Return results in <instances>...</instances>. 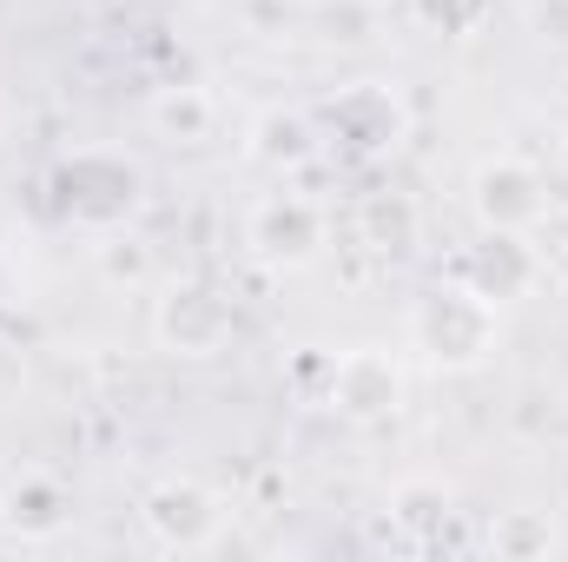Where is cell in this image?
<instances>
[{
    "mask_svg": "<svg viewBox=\"0 0 568 562\" xmlns=\"http://www.w3.org/2000/svg\"><path fill=\"white\" fill-rule=\"evenodd\" d=\"M417 344L436 371H476L496 344V304L476 298L469 284H436L417 304Z\"/></svg>",
    "mask_w": 568,
    "mask_h": 562,
    "instance_id": "obj_1",
    "label": "cell"
},
{
    "mask_svg": "<svg viewBox=\"0 0 568 562\" xmlns=\"http://www.w3.org/2000/svg\"><path fill=\"white\" fill-rule=\"evenodd\" d=\"M152 331H159V344H165L172 358H212V351L232 338V298L212 291V284H199V279H185L159 298Z\"/></svg>",
    "mask_w": 568,
    "mask_h": 562,
    "instance_id": "obj_2",
    "label": "cell"
},
{
    "mask_svg": "<svg viewBox=\"0 0 568 562\" xmlns=\"http://www.w3.org/2000/svg\"><path fill=\"white\" fill-rule=\"evenodd\" d=\"M252 252L265 259V265H311L317 259V245H324V212L304 199V192H272V199H258V212H252Z\"/></svg>",
    "mask_w": 568,
    "mask_h": 562,
    "instance_id": "obj_3",
    "label": "cell"
},
{
    "mask_svg": "<svg viewBox=\"0 0 568 562\" xmlns=\"http://www.w3.org/2000/svg\"><path fill=\"white\" fill-rule=\"evenodd\" d=\"M549 212V192H542V172L523 165V159H489L476 172V219L489 232H529L536 219Z\"/></svg>",
    "mask_w": 568,
    "mask_h": 562,
    "instance_id": "obj_4",
    "label": "cell"
},
{
    "mask_svg": "<svg viewBox=\"0 0 568 562\" xmlns=\"http://www.w3.org/2000/svg\"><path fill=\"white\" fill-rule=\"evenodd\" d=\"M219 523H225V510H219V496L199 490V483H159V490L145 496V530H152L165 550H212V543H219Z\"/></svg>",
    "mask_w": 568,
    "mask_h": 562,
    "instance_id": "obj_5",
    "label": "cell"
},
{
    "mask_svg": "<svg viewBox=\"0 0 568 562\" xmlns=\"http://www.w3.org/2000/svg\"><path fill=\"white\" fill-rule=\"evenodd\" d=\"M397 398H404V371H397V358H384V351H351V358L331 371V404L357 423L390 418Z\"/></svg>",
    "mask_w": 568,
    "mask_h": 562,
    "instance_id": "obj_6",
    "label": "cell"
},
{
    "mask_svg": "<svg viewBox=\"0 0 568 562\" xmlns=\"http://www.w3.org/2000/svg\"><path fill=\"white\" fill-rule=\"evenodd\" d=\"M463 284H469L476 298H489V304L529 298V284H536V252L523 245V232H489V245H476V252H469Z\"/></svg>",
    "mask_w": 568,
    "mask_h": 562,
    "instance_id": "obj_7",
    "label": "cell"
},
{
    "mask_svg": "<svg viewBox=\"0 0 568 562\" xmlns=\"http://www.w3.org/2000/svg\"><path fill=\"white\" fill-rule=\"evenodd\" d=\"M331 127H337V140H351L357 152H384V145L404 140V107L384 87H351L331 107Z\"/></svg>",
    "mask_w": 568,
    "mask_h": 562,
    "instance_id": "obj_8",
    "label": "cell"
},
{
    "mask_svg": "<svg viewBox=\"0 0 568 562\" xmlns=\"http://www.w3.org/2000/svg\"><path fill=\"white\" fill-rule=\"evenodd\" d=\"M317 145H311V127L297 113H265L258 120V159L265 165H304Z\"/></svg>",
    "mask_w": 568,
    "mask_h": 562,
    "instance_id": "obj_9",
    "label": "cell"
},
{
    "mask_svg": "<svg viewBox=\"0 0 568 562\" xmlns=\"http://www.w3.org/2000/svg\"><path fill=\"white\" fill-rule=\"evenodd\" d=\"M60 516H67V510H60V490L40 483V476L7 496V523H13L20 536H47V530H60Z\"/></svg>",
    "mask_w": 568,
    "mask_h": 562,
    "instance_id": "obj_10",
    "label": "cell"
},
{
    "mask_svg": "<svg viewBox=\"0 0 568 562\" xmlns=\"http://www.w3.org/2000/svg\"><path fill=\"white\" fill-rule=\"evenodd\" d=\"M152 120H159L165 133H179V140H205V133H212V100H205L199 87H179V93H165V100L152 107Z\"/></svg>",
    "mask_w": 568,
    "mask_h": 562,
    "instance_id": "obj_11",
    "label": "cell"
},
{
    "mask_svg": "<svg viewBox=\"0 0 568 562\" xmlns=\"http://www.w3.org/2000/svg\"><path fill=\"white\" fill-rule=\"evenodd\" d=\"M364 232H371L377 252H410V239H417V212H410L404 199H371V205H364Z\"/></svg>",
    "mask_w": 568,
    "mask_h": 562,
    "instance_id": "obj_12",
    "label": "cell"
},
{
    "mask_svg": "<svg viewBox=\"0 0 568 562\" xmlns=\"http://www.w3.org/2000/svg\"><path fill=\"white\" fill-rule=\"evenodd\" d=\"M496 550H503V556H542V550H549V523H542L536 510H509L503 530H496Z\"/></svg>",
    "mask_w": 568,
    "mask_h": 562,
    "instance_id": "obj_13",
    "label": "cell"
},
{
    "mask_svg": "<svg viewBox=\"0 0 568 562\" xmlns=\"http://www.w3.org/2000/svg\"><path fill=\"white\" fill-rule=\"evenodd\" d=\"M443 510H449V496H443L436 483H404V490H397V516H404V523H436Z\"/></svg>",
    "mask_w": 568,
    "mask_h": 562,
    "instance_id": "obj_14",
    "label": "cell"
},
{
    "mask_svg": "<svg viewBox=\"0 0 568 562\" xmlns=\"http://www.w3.org/2000/svg\"><path fill=\"white\" fill-rule=\"evenodd\" d=\"M106 279H145V252L133 239H113L106 245Z\"/></svg>",
    "mask_w": 568,
    "mask_h": 562,
    "instance_id": "obj_15",
    "label": "cell"
},
{
    "mask_svg": "<svg viewBox=\"0 0 568 562\" xmlns=\"http://www.w3.org/2000/svg\"><path fill=\"white\" fill-rule=\"evenodd\" d=\"M536 33L556 40V47H568V0H542V7H536Z\"/></svg>",
    "mask_w": 568,
    "mask_h": 562,
    "instance_id": "obj_16",
    "label": "cell"
},
{
    "mask_svg": "<svg viewBox=\"0 0 568 562\" xmlns=\"http://www.w3.org/2000/svg\"><path fill=\"white\" fill-rule=\"evenodd\" d=\"M562 159H568V145H562Z\"/></svg>",
    "mask_w": 568,
    "mask_h": 562,
    "instance_id": "obj_17",
    "label": "cell"
}]
</instances>
